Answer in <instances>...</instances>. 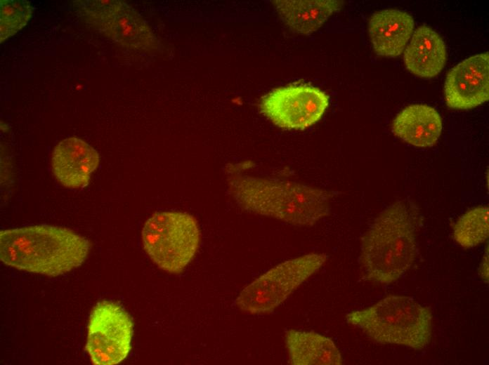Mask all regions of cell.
<instances>
[{
    "instance_id": "obj_12",
    "label": "cell",
    "mask_w": 489,
    "mask_h": 365,
    "mask_svg": "<svg viewBox=\"0 0 489 365\" xmlns=\"http://www.w3.org/2000/svg\"><path fill=\"white\" fill-rule=\"evenodd\" d=\"M415 22L408 13L398 9H385L374 13L370 19L369 34L378 55H400L410 39Z\"/></svg>"
},
{
    "instance_id": "obj_10",
    "label": "cell",
    "mask_w": 489,
    "mask_h": 365,
    "mask_svg": "<svg viewBox=\"0 0 489 365\" xmlns=\"http://www.w3.org/2000/svg\"><path fill=\"white\" fill-rule=\"evenodd\" d=\"M489 55L483 53L469 57L448 72L444 95L448 107L468 109L489 98Z\"/></svg>"
},
{
    "instance_id": "obj_13",
    "label": "cell",
    "mask_w": 489,
    "mask_h": 365,
    "mask_svg": "<svg viewBox=\"0 0 489 365\" xmlns=\"http://www.w3.org/2000/svg\"><path fill=\"white\" fill-rule=\"evenodd\" d=\"M446 60L447 51L443 40L426 25H422L415 31L403 55L406 69L423 78L438 74Z\"/></svg>"
},
{
    "instance_id": "obj_4",
    "label": "cell",
    "mask_w": 489,
    "mask_h": 365,
    "mask_svg": "<svg viewBox=\"0 0 489 365\" xmlns=\"http://www.w3.org/2000/svg\"><path fill=\"white\" fill-rule=\"evenodd\" d=\"M346 320L379 343L420 350L431 337V310L408 296L386 297L370 307L348 313Z\"/></svg>"
},
{
    "instance_id": "obj_5",
    "label": "cell",
    "mask_w": 489,
    "mask_h": 365,
    "mask_svg": "<svg viewBox=\"0 0 489 365\" xmlns=\"http://www.w3.org/2000/svg\"><path fill=\"white\" fill-rule=\"evenodd\" d=\"M141 238L145 251L159 269L178 273L194 258L200 242V231L193 215L161 211L145 221Z\"/></svg>"
},
{
    "instance_id": "obj_9",
    "label": "cell",
    "mask_w": 489,
    "mask_h": 365,
    "mask_svg": "<svg viewBox=\"0 0 489 365\" xmlns=\"http://www.w3.org/2000/svg\"><path fill=\"white\" fill-rule=\"evenodd\" d=\"M329 105V97L317 87L290 85L275 88L263 96L261 112L280 128L304 130L315 124Z\"/></svg>"
},
{
    "instance_id": "obj_6",
    "label": "cell",
    "mask_w": 489,
    "mask_h": 365,
    "mask_svg": "<svg viewBox=\"0 0 489 365\" xmlns=\"http://www.w3.org/2000/svg\"><path fill=\"white\" fill-rule=\"evenodd\" d=\"M327 259L325 253H311L277 265L244 288L236 305L250 314L272 312L317 272Z\"/></svg>"
},
{
    "instance_id": "obj_16",
    "label": "cell",
    "mask_w": 489,
    "mask_h": 365,
    "mask_svg": "<svg viewBox=\"0 0 489 365\" xmlns=\"http://www.w3.org/2000/svg\"><path fill=\"white\" fill-rule=\"evenodd\" d=\"M273 4L282 21L293 32L309 34L339 11L343 1L334 0H277Z\"/></svg>"
},
{
    "instance_id": "obj_7",
    "label": "cell",
    "mask_w": 489,
    "mask_h": 365,
    "mask_svg": "<svg viewBox=\"0 0 489 365\" xmlns=\"http://www.w3.org/2000/svg\"><path fill=\"white\" fill-rule=\"evenodd\" d=\"M79 15L105 36L125 48L151 51L157 40L150 26L131 6L115 0H85L73 3Z\"/></svg>"
},
{
    "instance_id": "obj_2",
    "label": "cell",
    "mask_w": 489,
    "mask_h": 365,
    "mask_svg": "<svg viewBox=\"0 0 489 365\" xmlns=\"http://www.w3.org/2000/svg\"><path fill=\"white\" fill-rule=\"evenodd\" d=\"M228 184L242 208L298 226H311L330 212L327 190L289 180L265 179L228 171Z\"/></svg>"
},
{
    "instance_id": "obj_3",
    "label": "cell",
    "mask_w": 489,
    "mask_h": 365,
    "mask_svg": "<svg viewBox=\"0 0 489 365\" xmlns=\"http://www.w3.org/2000/svg\"><path fill=\"white\" fill-rule=\"evenodd\" d=\"M415 228L405 204L384 210L362 239L360 262L367 279L390 284L411 267L416 255Z\"/></svg>"
},
{
    "instance_id": "obj_14",
    "label": "cell",
    "mask_w": 489,
    "mask_h": 365,
    "mask_svg": "<svg viewBox=\"0 0 489 365\" xmlns=\"http://www.w3.org/2000/svg\"><path fill=\"white\" fill-rule=\"evenodd\" d=\"M442 120L433 107L423 104L410 105L400 112L392 124V132L403 141L419 147H429L438 141Z\"/></svg>"
},
{
    "instance_id": "obj_1",
    "label": "cell",
    "mask_w": 489,
    "mask_h": 365,
    "mask_svg": "<svg viewBox=\"0 0 489 365\" xmlns=\"http://www.w3.org/2000/svg\"><path fill=\"white\" fill-rule=\"evenodd\" d=\"M89 241L58 226L37 225L0 232V259L29 272L57 277L79 267L87 258Z\"/></svg>"
},
{
    "instance_id": "obj_18",
    "label": "cell",
    "mask_w": 489,
    "mask_h": 365,
    "mask_svg": "<svg viewBox=\"0 0 489 365\" xmlns=\"http://www.w3.org/2000/svg\"><path fill=\"white\" fill-rule=\"evenodd\" d=\"M33 13L30 3L25 0L0 1L1 43L21 29Z\"/></svg>"
},
{
    "instance_id": "obj_15",
    "label": "cell",
    "mask_w": 489,
    "mask_h": 365,
    "mask_svg": "<svg viewBox=\"0 0 489 365\" xmlns=\"http://www.w3.org/2000/svg\"><path fill=\"white\" fill-rule=\"evenodd\" d=\"M292 365H339L343 360L332 339L313 331L289 330L285 334Z\"/></svg>"
},
{
    "instance_id": "obj_17",
    "label": "cell",
    "mask_w": 489,
    "mask_h": 365,
    "mask_svg": "<svg viewBox=\"0 0 489 365\" xmlns=\"http://www.w3.org/2000/svg\"><path fill=\"white\" fill-rule=\"evenodd\" d=\"M488 207L479 206L464 213L454 225L455 241L464 248L483 243L489 232Z\"/></svg>"
},
{
    "instance_id": "obj_19",
    "label": "cell",
    "mask_w": 489,
    "mask_h": 365,
    "mask_svg": "<svg viewBox=\"0 0 489 365\" xmlns=\"http://www.w3.org/2000/svg\"><path fill=\"white\" fill-rule=\"evenodd\" d=\"M479 274L482 279L488 283V248L485 251L480 266Z\"/></svg>"
},
{
    "instance_id": "obj_11",
    "label": "cell",
    "mask_w": 489,
    "mask_h": 365,
    "mask_svg": "<svg viewBox=\"0 0 489 365\" xmlns=\"http://www.w3.org/2000/svg\"><path fill=\"white\" fill-rule=\"evenodd\" d=\"M99 164L97 151L82 139L65 138L55 147L51 157L54 176L63 186L83 188Z\"/></svg>"
},
{
    "instance_id": "obj_8",
    "label": "cell",
    "mask_w": 489,
    "mask_h": 365,
    "mask_svg": "<svg viewBox=\"0 0 489 365\" xmlns=\"http://www.w3.org/2000/svg\"><path fill=\"white\" fill-rule=\"evenodd\" d=\"M133 321L125 310L103 300L89 316L86 350L93 364L114 365L122 361L131 349Z\"/></svg>"
}]
</instances>
